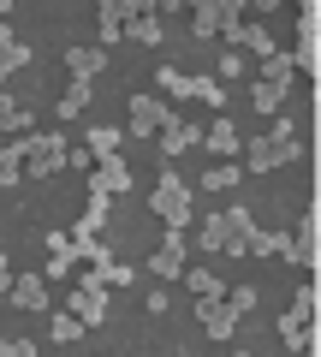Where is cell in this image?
Listing matches in <instances>:
<instances>
[{
  "label": "cell",
  "mask_w": 321,
  "mask_h": 357,
  "mask_svg": "<svg viewBox=\"0 0 321 357\" xmlns=\"http://www.w3.org/2000/svg\"><path fill=\"white\" fill-rule=\"evenodd\" d=\"M90 96H95V89L84 84V77H72V84H65V96H60V119H65V126L90 114Z\"/></svg>",
  "instance_id": "ac0fdd59"
},
{
  "label": "cell",
  "mask_w": 321,
  "mask_h": 357,
  "mask_svg": "<svg viewBox=\"0 0 321 357\" xmlns=\"http://www.w3.org/2000/svg\"><path fill=\"white\" fill-rule=\"evenodd\" d=\"M18 66H30V48H24V42H13V48L0 54V72H6V77H13Z\"/></svg>",
  "instance_id": "1f68e13d"
},
{
  "label": "cell",
  "mask_w": 321,
  "mask_h": 357,
  "mask_svg": "<svg viewBox=\"0 0 321 357\" xmlns=\"http://www.w3.org/2000/svg\"><path fill=\"white\" fill-rule=\"evenodd\" d=\"M0 191H18V173H6V167H0Z\"/></svg>",
  "instance_id": "8d00e7d4"
},
{
  "label": "cell",
  "mask_w": 321,
  "mask_h": 357,
  "mask_svg": "<svg viewBox=\"0 0 321 357\" xmlns=\"http://www.w3.org/2000/svg\"><path fill=\"white\" fill-rule=\"evenodd\" d=\"M13 42H18V36H13V30H6V24H0V54H6V48H13Z\"/></svg>",
  "instance_id": "74e56055"
},
{
  "label": "cell",
  "mask_w": 321,
  "mask_h": 357,
  "mask_svg": "<svg viewBox=\"0 0 321 357\" xmlns=\"http://www.w3.org/2000/svg\"><path fill=\"white\" fill-rule=\"evenodd\" d=\"M220 227H226V244H220V250H226V256H244V238L256 232V220H250V208H244V203L220 208Z\"/></svg>",
  "instance_id": "8fae6325"
},
{
  "label": "cell",
  "mask_w": 321,
  "mask_h": 357,
  "mask_svg": "<svg viewBox=\"0 0 321 357\" xmlns=\"http://www.w3.org/2000/svg\"><path fill=\"white\" fill-rule=\"evenodd\" d=\"M315 232H321V215H304V227H297V238H292V262L315 268Z\"/></svg>",
  "instance_id": "44dd1931"
},
{
  "label": "cell",
  "mask_w": 321,
  "mask_h": 357,
  "mask_svg": "<svg viewBox=\"0 0 321 357\" xmlns=\"http://www.w3.org/2000/svg\"><path fill=\"white\" fill-rule=\"evenodd\" d=\"M226 304L244 316V310H256V286H226Z\"/></svg>",
  "instance_id": "4dcf8cb0"
},
{
  "label": "cell",
  "mask_w": 321,
  "mask_h": 357,
  "mask_svg": "<svg viewBox=\"0 0 321 357\" xmlns=\"http://www.w3.org/2000/svg\"><path fill=\"white\" fill-rule=\"evenodd\" d=\"M125 114H131V119H125V131H131V137H155V131H167L173 119H179L167 102H161V96H131V102H125Z\"/></svg>",
  "instance_id": "5b68a950"
},
{
  "label": "cell",
  "mask_w": 321,
  "mask_h": 357,
  "mask_svg": "<svg viewBox=\"0 0 321 357\" xmlns=\"http://www.w3.org/2000/svg\"><path fill=\"white\" fill-rule=\"evenodd\" d=\"M196 316H203V328H208V340H232L238 333V310L220 298V304H196Z\"/></svg>",
  "instance_id": "7c38bea8"
},
{
  "label": "cell",
  "mask_w": 321,
  "mask_h": 357,
  "mask_svg": "<svg viewBox=\"0 0 321 357\" xmlns=\"http://www.w3.org/2000/svg\"><path fill=\"white\" fill-rule=\"evenodd\" d=\"M149 208H155L161 220H167V232H185V227H191V185H185V178L173 173V167H161Z\"/></svg>",
  "instance_id": "6da1fadb"
},
{
  "label": "cell",
  "mask_w": 321,
  "mask_h": 357,
  "mask_svg": "<svg viewBox=\"0 0 321 357\" xmlns=\"http://www.w3.org/2000/svg\"><path fill=\"white\" fill-rule=\"evenodd\" d=\"M226 48L268 60V54H274V36H268V24H232V30H226Z\"/></svg>",
  "instance_id": "30bf717a"
},
{
  "label": "cell",
  "mask_w": 321,
  "mask_h": 357,
  "mask_svg": "<svg viewBox=\"0 0 321 357\" xmlns=\"http://www.w3.org/2000/svg\"><path fill=\"white\" fill-rule=\"evenodd\" d=\"M232 357H256V351H232Z\"/></svg>",
  "instance_id": "ab89813d"
},
{
  "label": "cell",
  "mask_w": 321,
  "mask_h": 357,
  "mask_svg": "<svg viewBox=\"0 0 321 357\" xmlns=\"http://www.w3.org/2000/svg\"><path fill=\"white\" fill-rule=\"evenodd\" d=\"M208 149L220 155V161H232V155H238V126H232V119H208Z\"/></svg>",
  "instance_id": "d6986e66"
},
{
  "label": "cell",
  "mask_w": 321,
  "mask_h": 357,
  "mask_svg": "<svg viewBox=\"0 0 321 357\" xmlns=\"http://www.w3.org/2000/svg\"><path fill=\"white\" fill-rule=\"evenodd\" d=\"M125 36L143 42V48H161V13H155V6H149V13H137V18L125 24Z\"/></svg>",
  "instance_id": "7402d4cb"
},
{
  "label": "cell",
  "mask_w": 321,
  "mask_h": 357,
  "mask_svg": "<svg viewBox=\"0 0 321 357\" xmlns=\"http://www.w3.org/2000/svg\"><path fill=\"white\" fill-rule=\"evenodd\" d=\"M107 310H113V304H107V286L95 280V274H84V280H77L72 292H65V316H77L84 328H102V321H107Z\"/></svg>",
  "instance_id": "3957f363"
},
{
  "label": "cell",
  "mask_w": 321,
  "mask_h": 357,
  "mask_svg": "<svg viewBox=\"0 0 321 357\" xmlns=\"http://www.w3.org/2000/svg\"><path fill=\"white\" fill-rule=\"evenodd\" d=\"M6 304L13 310H48V280H42V274H13Z\"/></svg>",
  "instance_id": "9c48e42d"
},
{
  "label": "cell",
  "mask_w": 321,
  "mask_h": 357,
  "mask_svg": "<svg viewBox=\"0 0 321 357\" xmlns=\"http://www.w3.org/2000/svg\"><path fill=\"white\" fill-rule=\"evenodd\" d=\"M6 286H13V256L0 250V298H6Z\"/></svg>",
  "instance_id": "d590c367"
},
{
  "label": "cell",
  "mask_w": 321,
  "mask_h": 357,
  "mask_svg": "<svg viewBox=\"0 0 321 357\" xmlns=\"http://www.w3.org/2000/svg\"><path fill=\"white\" fill-rule=\"evenodd\" d=\"M244 72H250V66H244V54H232V48H226V54H220V60H214V72H208V77H214V84L226 89L232 77H244Z\"/></svg>",
  "instance_id": "83f0119b"
},
{
  "label": "cell",
  "mask_w": 321,
  "mask_h": 357,
  "mask_svg": "<svg viewBox=\"0 0 321 357\" xmlns=\"http://www.w3.org/2000/svg\"><path fill=\"white\" fill-rule=\"evenodd\" d=\"M155 77H161V89H167L173 102H191V72H179V66H161Z\"/></svg>",
  "instance_id": "d4e9b609"
},
{
  "label": "cell",
  "mask_w": 321,
  "mask_h": 357,
  "mask_svg": "<svg viewBox=\"0 0 321 357\" xmlns=\"http://www.w3.org/2000/svg\"><path fill=\"white\" fill-rule=\"evenodd\" d=\"M119 143H125V126H90V143H84V149H90L95 161H113Z\"/></svg>",
  "instance_id": "e0dca14e"
},
{
  "label": "cell",
  "mask_w": 321,
  "mask_h": 357,
  "mask_svg": "<svg viewBox=\"0 0 321 357\" xmlns=\"http://www.w3.org/2000/svg\"><path fill=\"white\" fill-rule=\"evenodd\" d=\"M297 155H304V143H297V137H250V149H244V173H268V167H292Z\"/></svg>",
  "instance_id": "277c9868"
},
{
  "label": "cell",
  "mask_w": 321,
  "mask_h": 357,
  "mask_svg": "<svg viewBox=\"0 0 321 357\" xmlns=\"http://www.w3.org/2000/svg\"><path fill=\"white\" fill-rule=\"evenodd\" d=\"M285 89L292 84H280V77H256V84H250V107H256V114H280Z\"/></svg>",
  "instance_id": "2e32d148"
},
{
  "label": "cell",
  "mask_w": 321,
  "mask_h": 357,
  "mask_svg": "<svg viewBox=\"0 0 321 357\" xmlns=\"http://www.w3.org/2000/svg\"><path fill=\"white\" fill-rule=\"evenodd\" d=\"M203 143V126H191V119H173L167 131H161V155H185Z\"/></svg>",
  "instance_id": "9a60e30c"
},
{
  "label": "cell",
  "mask_w": 321,
  "mask_h": 357,
  "mask_svg": "<svg viewBox=\"0 0 321 357\" xmlns=\"http://www.w3.org/2000/svg\"><path fill=\"white\" fill-rule=\"evenodd\" d=\"M292 310H297V316H304V321H315V286H297V298H292Z\"/></svg>",
  "instance_id": "d6a6232c"
},
{
  "label": "cell",
  "mask_w": 321,
  "mask_h": 357,
  "mask_svg": "<svg viewBox=\"0 0 321 357\" xmlns=\"http://www.w3.org/2000/svg\"><path fill=\"white\" fill-rule=\"evenodd\" d=\"M125 191H131V167L119 161V155H113V161H95V173H90V197H102V203H107V197H125Z\"/></svg>",
  "instance_id": "52a82bcc"
},
{
  "label": "cell",
  "mask_w": 321,
  "mask_h": 357,
  "mask_svg": "<svg viewBox=\"0 0 321 357\" xmlns=\"http://www.w3.org/2000/svg\"><path fill=\"white\" fill-rule=\"evenodd\" d=\"M280 340H285V351H292V357H304V345H309V321L297 316V310H285V316H280Z\"/></svg>",
  "instance_id": "603a6c76"
},
{
  "label": "cell",
  "mask_w": 321,
  "mask_h": 357,
  "mask_svg": "<svg viewBox=\"0 0 321 357\" xmlns=\"http://www.w3.org/2000/svg\"><path fill=\"white\" fill-rule=\"evenodd\" d=\"M0 167H6V173H24V143H6V149H0Z\"/></svg>",
  "instance_id": "836d02e7"
},
{
  "label": "cell",
  "mask_w": 321,
  "mask_h": 357,
  "mask_svg": "<svg viewBox=\"0 0 321 357\" xmlns=\"http://www.w3.org/2000/svg\"><path fill=\"white\" fill-rule=\"evenodd\" d=\"M244 256H285V262H292V238H285V232H250Z\"/></svg>",
  "instance_id": "ffe728a7"
},
{
  "label": "cell",
  "mask_w": 321,
  "mask_h": 357,
  "mask_svg": "<svg viewBox=\"0 0 321 357\" xmlns=\"http://www.w3.org/2000/svg\"><path fill=\"white\" fill-rule=\"evenodd\" d=\"M18 143H24V173L30 178L65 173V131H30V137H18Z\"/></svg>",
  "instance_id": "7a4b0ae2"
},
{
  "label": "cell",
  "mask_w": 321,
  "mask_h": 357,
  "mask_svg": "<svg viewBox=\"0 0 321 357\" xmlns=\"http://www.w3.org/2000/svg\"><path fill=\"white\" fill-rule=\"evenodd\" d=\"M238 18H244L238 0H203V6H191V30H196L203 42H208V36H226Z\"/></svg>",
  "instance_id": "8992f818"
},
{
  "label": "cell",
  "mask_w": 321,
  "mask_h": 357,
  "mask_svg": "<svg viewBox=\"0 0 321 357\" xmlns=\"http://www.w3.org/2000/svg\"><path fill=\"white\" fill-rule=\"evenodd\" d=\"M65 72L95 84V72H107V48H65Z\"/></svg>",
  "instance_id": "5bb4252c"
},
{
  "label": "cell",
  "mask_w": 321,
  "mask_h": 357,
  "mask_svg": "<svg viewBox=\"0 0 321 357\" xmlns=\"http://www.w3.org/2000/svg\"><path fill=\"white\" fill-rule=\"evenodd\" d=\"M6 13H13V6H6V0H0V18H6Z\"/></svg>",
  "instance_id": "f35d334b"
},
{
  "label": "cell",
  "mask_w": 321,
  "mask_h": 357,
  "mask_svg": "<svg viewBox=\"0 0 321 357\" xmlns=\"http://www.w3.org/2000/svg\"><path fill=\"white\" fill-rule=\"evenodd\" d=\"M54 340H60V345L84 340V321H77V316H65V310H60V316H54Z\"/></svg>",
  "instance_id": "f546056e"
},
{
  "label": "cell",
  "mask_w": 321,
  "mask_h": 357,
  "mask_svg": "<svg viewBox=\"0 0 321 357\" xmlns=\"http://www.w3.org/2000/svg\"><path fill=\"white\" fill-rule=\"evenodd\" d=\"M179 280H185V286L196 292V304H220V298H226V280H220L214 268H185Z\"/></svg>",
  "instance_id": "4fadbf2b"
},
{
  "label": "cell",
  "mask_w": 321,
  "mask_h": 357,
  "mask_svg": "<svg viewBox=\"0 0 321 357\" xmlns=\"http://www.w3.org/2000/svg\"><path fill=\"white\" fill-rule=\"evenodd\" d=\"M196 244H203V250H220V244H226V227H220V215H203V227H196Z\"/></svg>",
  "instance_id": "f1b7e54d"
},
{
  "label": "cell",
  "mask_w": 321,
  "mask_h": 357,
  "mask_svg": "<svg viewBox=\"0 0 321 357\" xmlns=\"http://www.w3.org/2000/svg\"><path fill=\"white\" fill-rule=\"evenodd\" d=\"M238 178H244V167H232V161H220V167H208V173H203V191H232V185H238Z\"/></svg>",
  "instance_id": "484cf974"
},
{
  "label": "cell",
  "mask_w": 321,
  "mask_h": 357,
  "mask_svg": "<svg viewBox=\"0 0 321 357\" xmlns=\"http://www.w3.org/2000/svg\"><path fill=\"white\" fill-rule=\"evenodd\" d=\"M0 357H36V345L30 340H0Z\"/></svg>",
  "instance_id": "e575fe53"
},
{
  "label": "cell",
  "mask_w": 321,
  "mask_h": 357,
  "mask_svg": "<svg viewBox=\"0 0 321 357\" xmlns=\"http://www.w3.org/2000/svg\"><path fill=\"white\" fill-rule=\"evenodd\" d=\"M191 96H196V102H208V114H220V107H226V89H220L208 72H203V77H191Z\"/></svg>",
  "instance_id": "4316f807"
},
{
  "label": "cell",
  "mask_w": 321,
  "mask_h": 357,
  "mask_svg": "<svg viewBox=\"0 0 321 357\" xmlns=\"http://www.w3.org/2000/svg\"><path fill=\"white\" fill-rule=\"evenodd\" d=\"M0 131H18V137H30V114L18 107V96H6V89H0Z\"/></svg>",
  "instance_id": "cb8c5ba5"
},
{
  "label": "cell",
  "mask_w": 321,
  "mask_h": 357,
  "mask_svg": "<svg viewBox=\"0 0 321 357\" xmlns=\"http://www.w3.org/2000/svg\"><path fill=\"white\" fill-rule=\"evenodd\" d=\"M185 256H191V244H185V232H167V238H161V250L149 256V268L161 274V280H179L185 268H191Z\"/></svg>",
  "instance_id": "ba28073f"
}]
</instances>
